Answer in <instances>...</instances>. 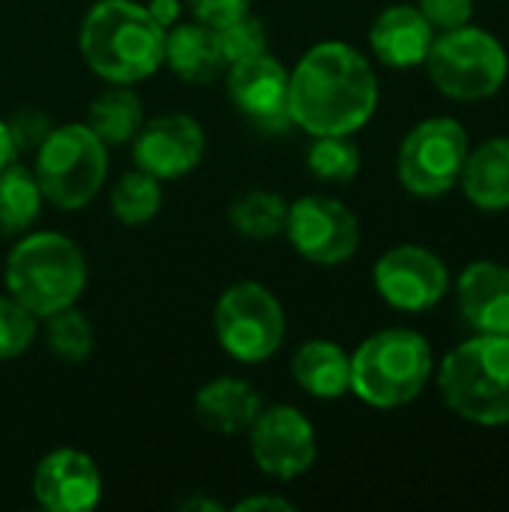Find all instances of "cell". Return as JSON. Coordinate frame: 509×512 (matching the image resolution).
<instances>
[{"label": "cell", "mask_w": 509, "mask_h": 512, "mask_svg": "<svg viewBox=\"0 0 509 512\" xmlns=\"http://www.w3.org/2000/svg\"><path fill=\"white\" fill-rule=\"evenodd\" d=\"M297 387L315 399L333 402L351 393V354L333 339H309L291 357Z\"/></svg>", "instance_id": "44dd1931"}, {"label": "cell", "mask_w": 509, "mask_h": 512, "mask_svg": "<svg viewBox=\"0 0 509 512\" xmlns=\"http://www.w3.org/2000/svg\"><path fill=\"white\" fill-rule=\"evenodd\" d=\"M183 510H222V507H219L216 501H195V498H192V501L183 504Z\"/></svg>", "instance_id": "d590c367"}, {"label": "cell", "mask_w": 509, "mask_h": 512, "mask_svg": "<svg viewBox=\"0 0 509 512\" xmlns=\"http://www.w3.org/2000/svg\"><path fill=\"white\" fill-rule=\"evenodd\" d=\"M6 294L36 318L75 306L87 288V261L75 240L57 231H27L6 255Z\"/></svg>", "instance_id": "277c9868"}, {"label": "cell", "mask_w": 509, "mask_h": 512, "mask_svg": "<svg viewBox=\"0 0 509 512\" xmlns=\"http://www.w3.org/2000/svg\"><path fill=\"white\" fill-rule=\"evenodd\" d=\"M33 498L48 512H90L102 501L99 465L75 447L45 453L33 471Z\"/></svg>", "instance_id": "9a60e30c"}, {"label": "cell", "mask_w": 509, "mask_h": 512, "mask_svg": "<svg viewBox=\"0 0 509 512\" xmlns=\"http://www.w3.org/2000/svg\"><path fill=\"white\" fill-rule=\"evenodd\" d=\"M45 204L33 168L9 162L0 168V237H21L33 228Z\"/></svg>", "instance_id": "603a6c76"}, {"label": "cell", "mask_w": 509, "mask_h": 512, "mask_svg": "<svg viewBox=\"0 0 509 512\" xmlns=\"http://www.w3.org/2000/svg\"><path fill=\"white\" fill-rule=\"evenodd\" d=\"M234 510H237V512H249V510H285V512H291V510H294V504H291V501H285V498H273V495H255V498H243L240 504H234Z\"/></svg>", "instance_id": "d6a6232c"}, {"label": "cell", "mask_w": 509, "mask_h": 512, "mask_svg": "<svg viewBox=\"0 0 509 512\" xmlns=\"http://www.w3.org/2000/svg\"><path fill=\"white\" fill-rule=\"evenodd\" d=\"M84 63L108 84H138L165 66V27L138 0H96L78 30Z\"/></svg>", "instance_id": "7a4b0ae2"}, {"label": "cell", "mask_w": 509, "mask_h": 512, "mask_svg": "<svg viewBox=\"0 0 509 512\" xmlns=\"http://www.w3.org/2000/svg\"><path fill=\"white\" fill-rule=\"evenodd\" d=\"M423 66L441 96L480 102L507 84L509 54L495 33L468 21L462 27L441 30V36L432 39Z\"/></svg>", "instance_id": "8992f818"}, {"label": "cell", "mask_w": 509, "mask_h": 512, "mask_svg": "<svg viewBox=\"0 0 509 512\" xmlns=\"http://www.w3.org/2000/svg\"><path fill=\"white\" fill-rule=\"evenodd\" d=\"M360 147L351 135H315L306 168L324 183H348L360 174Z\"/></svg>", "instance_id": "4316f807"}, {"label": "cell", "mask_w": 509, "mask_h": 512, "mask_svg": "<svg viewBox=\"0 0 509 512\" xmlns=\"http://www.w3.org/2000/svg\"><path fill=\"white\" fill-rule=\"evenodd\" d=\"M204 150H207V135L201 123L189 114L150 117L132 138L135 168L153 174L156 180L186 177L201 165Z\"/></svg>", "instance_id": "5bb4252c"}, {"label": "cell", "mask_w": 509, "mask_h": 512, "mask_svg": "<svg viewBox=\"0 0 509 512\" xmlns=\"http://www.w3.org/2000/svg\"><path fill=\"white\" fill-rule=\"evenodd\" d=\"M468 153L471 138L456 117H426L402 138L396 177L417 198H441L459 186Z\"/></svg>", "instance_id": "9c48e42d"}, {"label": "cell", "mask_w": 509, "mask_h": 512, "mask_svg": "<svg viewBox=\"0 0 509 512\" xmlns=\"http://www.w3.org/2000/svg\"><path fill=\"white\" fill-rule=\"evenodd\" d=\"M147 9H150V15L168 30L174 21H177V12H180V3L177 0H153V3H147Z\"/></svg>", "instance_id": "836d02e7"}, {"label": "cell", "mask_w": 509, "mask_h": 512, "mask_svg": "<svg viewBox=\"0 0 509 512\" xmlns=\"http://www.w3.org/2000/svg\"><path fill=\"white\" fill-rule=\"evenodd\" d=\"M372 282L390 309L408 315L435 309L453 285L447 261L420 243H402L387 249L375 261Z\"/></svg>", "instance_id": "8fae6325"}, {"label": "cell", "mask_w": 509, "mask_h": 512, "mask_svg": "<svg viewBox=\"0 0 509 512\" xmlns=\"http://www.w3.org/2000/svg\"><path fill=\"white\" fill-rule=\"evenodd\" d=\"M87 126L108 144H129L144 126L141 96L129 84H108L87 108Z\"/></svg>", "instance_id": "7402d4cb"}, {"label": "cell", "mask_w": 509, "mask_h": 512, "mask_svg": "<svg viewBox=\"0 0 509 512\" xmlns=\"http://www.w3.org/2000/svg\"><path fill=\"white\" fill-rule=\"evenodd\" d=\"M228 99L255 129L285 132L291 123V72L270 54L231 63L225 69Z\"/></svg>", "instance_id": "4fadbf2b"}, {"label": "cell", "mask_w": 509, "mask_h": 512, "mask_svg": "<svg viewBox=\"0 0 509 512\" xmlns=\"http://www.w3.org/2000/svg\"><path fill=\"white\" fill-rule=\"evenodd\" d=\"M216 33H219V45H222L228 66L267 54V27L252 12L216 27Z\"/></svg>", "instance_id": "f1b7e54d"}, {"label": "cell", "mask_w": 509, "mask_h": 512, "mask_svg": "<svg viewBox=\"0 0 509 512\" xmlns=\"http://www.w3.org/2000/svg\"><path fill=\"white\" fill-rule=\"evenodd\" d=\"M36 183L57 210L87 207L108 177V144L87 123L51 126L36 147Z\"/></svg>", "instance_id": "52a82bcc"}, {"label": "cell", "mask_w": 509, "mask_h": 512, "mask_svg": "<svg viewBox=\"0 0 509 512\" xmlns=\"http://www.w3.org/2000/svg\"><path fill=\"white\" fill-rule=\"evenodd\" d=\"M456 306L474 333L509 336V267L471 261L456 279Z\"/></svg>", "instance_id": "2e32d148"}, {"label": "cell", "mask_w": 509, "mask_h": 512, "mask_svg": "<svg viewBox=\"0 0 509 512\" xmlns=\"http://www.w3.org/2000/svg\"><path fill=\"white\" fill-rule=\"evenodd\" d=\"M288 201L273 189H246L234 195L228 207V222L240 237L249 240H276L285 234Z\"/></svg>", "instance_id": "cb8c5ba5"}, {"label": "cell", "mask_w": 509, "mask_h": 512, "mask_svg": "<svg viewBox=\"0 0 509 512\" xmlns=\"http://www.w3.org/2000/svg\"><path fill=\"white\" fill-rule=\"evenodd\" d=\"M459 186L483 213L509 210V135L486 138L468 153Z\"/></svg>", "instance_id": "ffe728a7"}, {"label": "cell", "mask_w": 509, "mask_h": 512, "mask_svg": "<svg viewBox=\"0 0 509 512\" xmlns=\"http://www.w3.org/2000/svg\"><path fill=\"white\" fill-rule=\"evenodd\" d=\"M378 75L363 51L327 39L291 69V123L306 135H354L378 111Z\"/></svg>", "instance_id": "6da1fadb"}, {"label": "cell", "mask_w": 509, "mask_h": 512, "mask_svg": "<svg viewBox=\"0 0 509 512\" xmlns=\"http://www.w3.org/2000/svg\"><path fill=\"white\" fill-rule=\"evenodd\" d=\"M417 9L429 18L435 30H453L471 21L474 0H417Z\"/></svg>", "instance_id": "4dcf8cb0"}, {"label": "cell", "mask_w": 509, "mask_h": 512, "mask_svg": "<svg viewBox=\"0 0 509 512\" xmlns=\"http://www.w3.org/2000/svg\"><path fill=\"white\" fill-rule=\"evenodd\" d=\"M186 6L192 9L195 21L210 24V27H222V24L246 15L252 9V0H186Z\"/></svg>", "instance_id": "1f68e13d"}, {"label": "cell", "mask_w": 509, "mask_h": 512, "mask_svg": "<svg viewBox=\"0 0 509 512\" xmlns=\"http://www.w3.org/2000/svg\"><path fill=\"white\" fill-rule=\"evenodd\" d=\"M39 321H42L39 333L45 339V348L57 360L84 363L93 354L96 333H93V324L87 321V315L78 306H66L60 312H51V315L39 318Z\"/></svg>", "instance_id": "d4e9b609"}, {"label": "cell", "mask_w": 509, "mask_h": 512, "mask_svg": "<svg viewBox=\"0 0 509 512\" xmlns=\"http://www.w3.org/2000/svg\"><path fill=\"white\" fill-rule=\"evenodd\" d=\"M6 126H9V135H12V144H15L18 153L21 150H36L42 144V138L51 132V120L39 108H21V111H15L6 120Z\"/></svg>", "instance_id": "f546056e"}, {"label": "cell", "mask_w": 509, "mask_h": 512, "mask_svg": "<svg viewBox=\"0 0 509 512\" xmlns=\"http://www.w3.org/2000/svg\"><path fill=\"white\" fill-rule=\"evenodd\" d=\"M432 39H435V27L411 3H393L381 9L369 27V48L390 69L423 66Z\"/></svg>", "instance_id": "e0dca14e"}, {"label": "cell", "mask_w": 509, "mask_h": 512, "mask_svg": "<svg viewBox=\"0 0 509 512\" xmlns=\"http://www.w3.org/2000/svg\"><path fill=\"white\" fill-rule=\"evenodd\" d=\"M285 237L294 252L318 267H336L357 255L360 222L351 207L330 195H303L288 204Z\"/></svg>", "instance_id": "30bf717a"}, {"label": "cell", "mask_w": 509, "mask_h": 512, "mask_svg": "<svg viewBox=\"0 0 509 512\" xmlns=\"http://www.w3.org/2000/svg\"><path fill=\"white\" fill-rule=\"evenodd\" d=\"M261 393L243 378H213L195 393V420L216 435H243L261 414Z\"/></svg>", "instance_id": "ac0fdd59"}, {"label": "cell", "mask_w": 509, "mask_h": 512, "mask_svg": "<svg viewBox=\"0 0 509 512\" xmlns=\"http://www.w3.org/2000/svg\"><path fill=\"white\" fill-rule=\"evenodd\" d=\"M159 210H162V180H156L153 174L135 168L114 183L111 213L117 222L138 228V225L153 222Z\"/></svg>", "instance_id": "484cf974"}, {"label": "cell", "mask_w": 509, "mask_h": 512, "mask_svg": "<svg viewBox=\"0 0 509 512\" xmlns=\"http://www.w3.org/2000/svg\"><path fill=\"white\" fill-rule=\"evenodd\" d=\"M246 435L258 471L279 483L309 474L318 459L315 426L300 408L264 405Z\"/></svg>", "instance_id": "7c38bea8"}, {"label": "cell", "mask_w": 509, "mask_h": 512, "mask_svg": "<svg viewBox=\"0 0 509 512\" xmlns=\"http://www.w3.org/2000/svg\"><path fill=\"white\" fill-rule=\"evenodd\" d=\"M15 159H18V150H15V144H12V135H9L6 120L0 117V168H6V165L15 162Z\"/></svg>", "instance_id": "e575fe53"}, {"label": "cell", "mask_w": 509, "mask_h": 512, "mask_svg": "<svg viewBox=\"0 0 509 512\" xmlns=\"http://www.w3.org/2000/svg\"><path fill=\"white\" fill-rule=\"evenodd\" d=\"M165 66L186 84H213L225 75L228 60L219 45V33L210 24L189 21L165 30Z\"/></svg>", "instance_id": "d6986e66"}, {"label": "cell", "mask_w": 509, "mask_h": 512, "mask_svg": "<svg viewBox=\"0 0 509 512\" xmlns=\"http://www.w3.org/2000/svg\"><path fill=\"white\" fill-rule=\"evenodd\" d=\"M39 336V318L21 306L12 294H0V363L18 360L33 348Z\"/></svg>", "instance_id": "83f0119b"}, {"label": "cell", "mask_w": 509, "mask_h": 512, "mask_svg": "<svg viewBox=\"0 0 509 512\" xmlns=\"http://www.w3.org/2000/svg\"><path fill=\"white\" fill-rule=\"evenodd\" d=\"M438 390L459 420L509 426V336L477 333L459 342L438 366Z\"/></svg>", "instance_id": "3957f363"}, {"label": "cell", "mask_w": 509, "mask_h": 512, "mask_svg": "<svg viewBox=\"0 0 509 512\" xmlns=\"http://www.w3.org/2000/svg\"><path fill=\"white\" fill-rule=\"evenodd\" d=\"M285 309L261 282H234L213 306V333L237 363H264L285 342Z\"/></svg>", "instance_id": "ba28073f"}, {"label": "cell", "mask_w": 509, "mask_h": 512, "mask_svg": "<svg viewBox=\"0 0 509 512\" xmlns=\"http://www.w3.org/2000/svg\"><path fill=\"white\" fill-rule=\"evenodd\" d=\"M435 372V354L423 333L387 327L372 333L351 354V393L378 411L411 405Z\"/></svg>", "instance_id": "5b68a950"}]
</instances>
